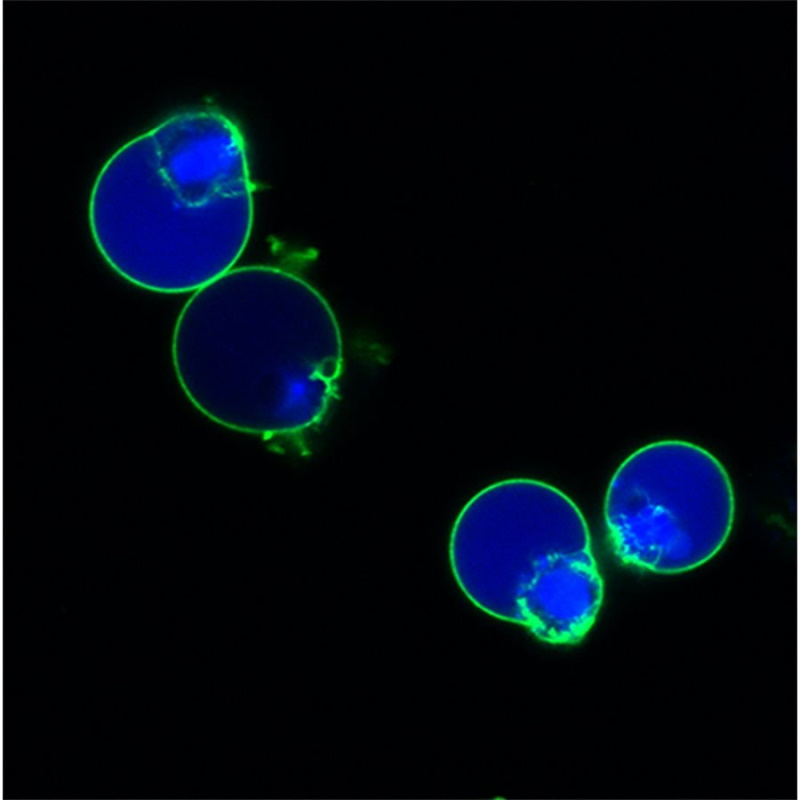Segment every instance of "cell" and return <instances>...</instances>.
I'll use <instances>...</instances> for the list:
<instances>
[{"mask_svg":"<svg viewBox=\"0 0 800 800\" xmlns=\"http://www.w3.org/2000/svg\"><path fill=\"white\" fill-rule=\"evenodd\" d=\"M734 512L732 484L720 461L693 443L663 440L618 467L606 492L604 525L622 564L676 574L722 548Z\"/></svg>","mask_w":800,"mask_h":800,"instance_id":"4","label":"cell"},{"mask_svg":"<svg viewBox=\"0 0 800 800\" xmlns=\"http://www.w3.org/2000/svg\"><path fill=\"white\" fill-rule=\"evenodd\" d=\"M450 562L466 596L551 644H577L593 626L603 581L587 523L557 488L532 479L494 483L459 513Z\"/></svg>","mask_w":800,"mask_h":800,"instance_id":"3","label":"cell"},{"mask_svg":"<svg viewBox=\"0 0 800 800\" xmlns=\"http://www.w3.org/2000/svg\"><path fill=\"white\" fill-rule=\"evenodd\" d=\"M172 359L194 406L266 438L318 423L336 393L343 344L324 297L271 266L231 269L196 290L176 321Z\"/></svg>","mask_w":800,"mask_h":800,"instance_id":"2","label":"cell"},{"mask_svg":"<svg viewBox=\"0 0 800 800\" xmlns=\"http://www.w3.org/2000/svg\"><path fill=\"white\" fill-rule=\"evenodd\" d=\"M253 190L235 122L216 109L183 111L127 142L103 166L89 202L93 240L134 285L198 290L242 254Z\"/></svg>","mask_w":800,"mask_h":800,"instance_id":"1","label":"cell"}]
</instances>
